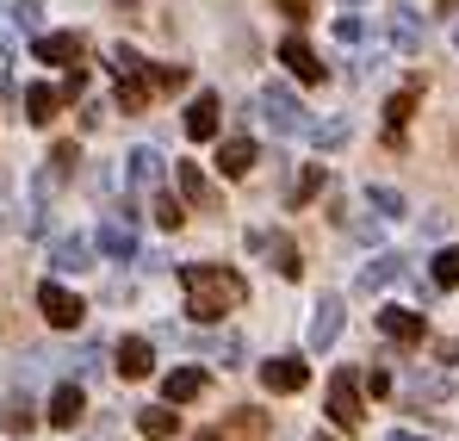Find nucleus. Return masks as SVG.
Wrapping results in <instances>:
<instances>
[{
    "label": "nucleus",
    "instance_id": "nucleus-7",
    "mask_svg": "<svg viewBox=\"0 0 459 441\" xmlns=\"http://www.w3.org/2000/svg\"><path fill=\"white\" fill-rule=\"evenodd\" d=\"M310 367L299 361V355H273V361H261V385L267 392H305Z\"/></svg>",
    "mask_w": 459,
    "mask_h": 441
},
{
    "label": "nucleus",
    "instance_id": "nucleus-12",
    "mask_svg": "<svg viewBox=\"0 0 459 441\" xmlns=\"http://www.w3.org/2000/svg\"><path fill=\"white\" fill-rule=\"evenodd\" d=\"M379 330L391 336V342H403V348H410V342H422V317H416V311H403V304H385V311H379Z\"/></svg>",
    "mask_w": 459,
    "mask_h": 441
},
{
    "label": "nucleus",
    "instance_id": "nucleus-22",
    "mask_svg": "<svg viewBox=\"0 0 459 441\" xmlns=\"http://www.w3.org/2000/svg\"><path fill=\"white\" fill-rule=\"evenodd\" d=\"M125 162H131V187H155V181H161V149L137 144L131 155H125Z\"/></svg>",
    "mask_w": 459,
    "mask_h": 441
},
{
    "label": "nucleus",
    "instance_id": "nucleus-8",
    "mask_svg": "<svg viewBox=\"0 0 459 441\" xmlns=\"http://www.w3.org/2000/svg\"><path fill=\"white\" fill-rule=\"evenodd\" d=\"M218 125H224L218 93H199V100L186 106V137H193V144H212V137H218Z\"/></svg>",
    "mask_w": 459,
    "mask_h": 441
},
{
    "label": "nucleus",
    "instance_id": "nucleus-13",
    "mask_svg": "<svg viewBox=\"0 0 459 441\" xmlns=\"http://www.w3.org/2000/svg\"><path fill=\"white\" fill-rule=\"evenodd\" d=\"M385 38H391L403 57H416V50H422V19H416L410 6H397V13H391V25H385Z\"/></svg>",
    "mask_w": 459,
    "mask_h": 441
},
{
    "label": "nucleus",
    "instance_id": "nucleus-39",
    "mask_svg": "<svg viewBox=\"0 0 459 441\" xmlns=\"http://www.w3.org/2000/svg\"><path fill=\"white\" fill-rule=\"evenodd\" d=\"M125 6H131V0H125Z\"/></svg>",
    "mask_w": 459,
    "mask_h": 441
},
{
    "label": "nucleus",
    "instance_id": "nucleus-15",
    "mask_svg": "<svg viewBox=\"0 0 459 441\" xmlns=\"http://www.w3.org/2000/svg\"><path fill=\"white\" fill-rule=\"evenodd\" d=\"M280 63H286V69L299 75L305 87H316V81H323V63L310 57V44H299V38H286V44H280Z\"/></svg>",
    "mask_w": 459,
    "mask_h": 441
},
{
    "label": "nucleus",
    "instance_id": "nucleus-29",
    "mask_svg": "<svg viewBox=\"0 0 459 441\" xmlns=\"http://www.w3.org/2000/svg\"><path fill=\"white\" fill-rule=\"evenodd\" d=\"M267 243H273V236H267ZM273 268H280L286 280H299V274H305V261H299V249H292V243H273Z\"/></svg>",
    "mask_w": 459,
    "mask_h": 441
},
{
    "label": "nucleus",
    "instance_id": "nucleus-32",
    "mask_svg": "<svg viewBox=\"0 0 459 441\" xmlns=\"http://www.w3.org/2000/svg\"><path fill=\"white\" fill-rule=\"evenodd\" d=\"M69 168H75V144H56V149H50V174H56V181H63V174H69Z\"/></svg>",
    "mask_w": 459,
    "mask_h": 441
},
{
    "label": "nucleus",
    "instance_id": "nucleus-35",
    "mask_svg": "<svg viewBox=\"0 0 459 441\" xmlns=\"http://www.w3.org/2000/svg\"><path fill=\"white\" fill-rule=\"evenodd\" d=\"M273 6H280L286 19H299V25H305V13H310V0H273Z\"/></svg>",
    "mask_w": 459,
    "mask_h": 441
},
{
    "label": "nucleus",
    "instance_id": "nucleus-17",
    "mask_svg": "<svg viewBox=\"0 0 459 441\" xmlns=\"http://www.w3.org/2000/svg\"><path fill=\"white\" fill-rule=\"evenodd\" d=\"M150 367H155V348L143 336H125V342H118V373H125V379H143Z\"/></svg>",
    "mask_w": 459,
    "mask_h": 441
},
{
    "label": "nucleus",
    "instance_id": "nucleus-40",
    "mask_svg": "<svg viewBox=\"0 0 459 441\" xmlns=\"http://www.w3.org/2000/svg\"><path fill=\"white\" fill-rule=\"evenodd\" d=\"M348 6H354V0H348Z\"/></svg>",
    "mask_w": 459,
    "mask_h": 441
},
{
    "label": "nucleus",
    "instance_id": "nucleus-24",
    "mask_svg": "<svg viewBox=\"0 0 459 441\" xmlns=\"http://www.w3.org/2000/svg\"><path fill=\"white\" fill-rule=\"evenodd\" d=\"M348 137H354L348 119H310V144H316V149H342Z\"/></svg>",
    "mask_w": 459,
    "mask_h": 441
},
{
    "label": "nucleus",
    "instance_id": "nucleus-19",
    "mask_svg": "<svg viewBox=\"0 0 459 441\" xmlns=\"http://www.w3.org/2000/svg\"><path fill=\"white\" fill-rule=\"evenodd\" d=\"M180 193H186L199 212H218V193H212V181L199 174V162H180Z\"/></svg>",
    "mask_w": 459,
    "mask_h": 441
},
{
    "label": "nucleus",
    "instance_id": "nucleus-33",
    "mask_svg": "<svg viewBox=\"0 0 459 441\" xmlns=\"http://www.w3.org/2000/svg\"><path fill=\"white\" fill-rule=\"evenodd\" d=\"M335 38H342V44H360V19H354V13H348V19H335Z\"/></svg>",
    "mask_w": 459,
    "mask_h": 441
},
{
    "label": "nucleus",
    "instance_id": "nucleus-9",
    "mask_svg": "<svg viewBox=\"0 0 459 441\" xmlns=\"http://www.w3.org/2000/svg\"><path fill=\"white\" fill-rule=\"evenodd\" d=\"M81 50H87L81 31H44V38H38V57H44V63H63V69H75Z\"/></svg>",
    "mask_w": 459,
    "mask_h": 441
},
{
    "label": "nucleus",
    "instance_id": "nucleus-11",
    "mask_svg": "<svg viewBox=\"0 0 459 441\" xmlns=\"http://www.w3.org/2000/svg\"><path fill=\"white\" fill-rule=\"evenodd\" d=\"M342 317H348V304H342V298H323V304H316V317H310V348H316V355L342 336Z\"/></svg>",
    "mask_w": 459,
    "mask_h": 441
},
{
    "label": "nucleus",
    "instance_id": "nucleus-25",
    "mask_svg": "<svg viewBox=\"0 0 459 441\" xmlns=\"http://www.w3.org/2000/svg\"><path fill=\"white\" fill-rule=\"evenodd\" d=\"M391 280H403V261H397V255H379V261L360 274V287H367V293H379V287H391Z\"/></svg>",
    "mask_w": 459,
    "mask_h": 441
},
{
    "label": "nucleus",
    "instance_id": "nucleus-30",
    "mask_svg": "<svg viewBox=\"0 0 459 441\" xmlns=\"http://www.w3.org/2000/svg\"><path fill=\"white\" fill-rule=\"evenodd\" d=\"M367 199L379 206V218H403V193H391V187H367Z\"/></svg>",
    "mask_w": 459,
    "mask_h": 441
},
{
    "label": "nucleus",
    "instance_id": "nucleus-31",
    "mask_svg": "<svg viewBox=\"0 0 459 441\" xmlns=\"http://www.w3.org/2000/svg\"><path fill=\"white\" fill-rule=\"evenodd\" d=\"M155 224H161V230H180V224H186V206H180V199H155Z\"/></svg>",
    "mask_w": 459,
    "mask_h": 441
},
{
    "label": "nucleus",
    "instance_id": "nucleus-18",
    "mask_svg": "<svg viewBox=\"0 0 459 441\" xmlns=\"http://www.w3.org/2000/svg\"><path fill=\"white\" fill-rule=\"evenodd\" d=\"M255 162H261V155H255V144H248V137H224V144H218V168H224L230 181H236V174H248Z\"/></svg>",
    "mask_w": 459,
    "mask_h": 441
},
{
    "label": "nucleus",
    "instance_id": "nucleus-21",
    "mask_svg": "<svg viewBox=\"0 0 459 441\" xmlns=\"http://www.w3.org/2000/svg\"><path fill=\"white\" fill-rule=\"evenodd\" d=\"M31 423H38V404L31 398H6L0 404V429L6 436H31Z\"/></svg>",
    "mask_w": 459,
    "mask_h": 441
},
{
    "label": "nucleus",
    "instance_id": "nucleus-38",
    "mask_svg": "<svg viewBox=\"0 0 459 441\" xmlns=\"http://www.w3.org/2000/svg\"><path fill=\"white\" fill-rule=\"evenodd\" d=\"M454 44H459V31H454Z\"/></svg>",
    "mask_w": 459,
    "mask_h": 441
},
{
    "label": "nucleus",
    "instance_id": "nucleus-4",
    "mask_svg": "<svg viewBox=\"0 0 459 441\" xmlns=\"http://www.w3.org/2000/svg\"><path fill=\"white\" fill-rule=\"evenodd\" d=\"M38 311H44V323H50V330H81V317H87V304H81L69 287H56V280H44V287H38Z\"/></svg>",
    "mask_w": 459,
    "mask_h": 441
},
{
    "label": "nucleus",
    "instance_id": "nucleus-28",
    "mask_svg": "<svg viewBox=\"0 0 459 441\" xmlns=\"http://www.w3.org/2000/svg\"><path fill=\"white\" fill-rule=\"evenodd\" d=\"M435 287H441V293L459 287V249H441V255H435Z\"/></svg>",
    "mask_w": 459,
    "mask_h": 441
},
{
    "label": "nucleus",
    "instance_id": "nucleus-14",
    "mask_svg": "<svg viewBox=\"0 0 459 441\" xmlns=\"http://www.w3.org/2000/svg\"><path fill=\"white\" fill-rule=\"evenodd\" d=\"M199 392H205V373L199 367H174L168 379H161V398H168V404H193Z\"/></svg>",
    "mask_w": 459,
    "mask_h": 441
},
{
    "label": "nucleus",
    "instance_id": "nucleus-27",
    "mask_svg": "<svg viewBox=\"0 0 459 441\" xmlns=\"http://www.w3.org/2000/svg\"><path fill=\"white\" fill-rule=\"evenodd\" d=\"M316 193H323V168H316V162H310L305 174H299V181H292V206H310V199H316Z\"/></svg>",
    "mask_w": 459,
    "mask_h": 441
},
{
    "label": "nucleus",
    "instance_id": "nucleus-20",
    "mask_svg": "<svg viewBox=\"0 0 459 441\" xmlns=\"http://www.w3.org/2000/svg\"><path fill=\"white\" fill-rule=\"evenodd\" d=\"M50 268H56V274H81V268H93V261H87V243H81V236H56Z\"/></svg>",
    "mask_w": 459,
    "mask_h": 441
},
{
    "label": "nucleus",
    "instance_id": "nucleus-37",
    "mask_svg": "<svg viewBox=\"0 0 459 441\" xmlns=\"http://www.w3.org/2000/svg\"><path fill=\"white\" fill-rule=\"evenodd\" d=\"M199 441H224V436H218V429H205V436H199Z\"/></svg>",
    "mask_w": 459,
    "mask_h": 441
},
{
    "label": "nucleus",
    "instance_id": "nucleus-2",
    "mask_svg": "<svg viewBox=\"0 0 459 441\" xmlns=\"http://www.w3.org/2000/svg\"><path fill=\"white\" fill-rule=\"evenodd\" d=\"M112 75H118V112H143V106H150V93H155L150 63H143L131 44H118V50H112Z\"/></svg>",
    "mask_w": 459,
    "mask_h": 441
},
{
    "label": "nucleus",
    "instance_id": "nucleus-16",
    "mask_svg": "<svg viewBox=\"0 0 459 441\" xmlns=\"http://www.w3.org/2000/svg\"><path fill=\"white\" fill-rule=\"evenodd\" d=\"M44 417H50L56 429H75V423H81V385H56L50 404H44Z\"/></svg>",
    "mask_w": 459,
    "mask_h": 441
},
{
    "label": "nucleus",
    "instance_id": "nucleus-1",
    "mask_svg": "<svg viewBox=\"0 0 459 441\" xmlns=\"http://www.w3.org/2000/svg\"><path fill=\"white\" fill-rule=\"evenodd\" d=\"M180 287H186V311L199 317V323H218L230 311H242V298H248V280L236 274V268H180Z\"/></svg>",
    "mask_w": 459,
    "mask_h": 441
},
{
    "label": "nucleus",
    "instance_id": "nucleus-34",
    "mask_svg": "<svg viewBox=\"0 0 459 441\" xmlns=\"http://www.w3.org/2000/svg\"><path fill=\"white\" fill-rule=\"evenodd\" d=\"M367 392H373V398H391V373H367Z\"/></svg>",
    "mask_w": 459,
    "mask_h": 441
},
{
    "label": "nucleus",
    "instance_id": "nucleus-36",
    "mask_svg": "<svg viewBox=\"0 0 459 441\" xmlns=\"http://www.w3.org/2000/svg\"><path fill=\"white\" fill-rule=\"evenodd\" d=\"M385 441H429V436H410V429H391Z\"/></svg>",
    "mask_w": 459,
    "mask_h": 441
},
{
    "label": "nucleus",
    "instance_id": "nucleus-5",
    "mask_svg": "<svg viewBox=\"0 0 459 441\" xmlns=\"http://www.w3.org/2000/svg\"><path fill=\"white\" fill-rule=\"evenodd\" d=\"M100 255H106V261H131V255H137V212L118 206L112 218L100 224Z\"/></svg>",
    "mask_w": 459,
    "mask_h": 441
},
{
    "label": "nucleus",
    "instance_id": "nucleus-6",
    "mask_svg": "<svg viewBox=\"0 0 459 441\" xmlns=\"http://www.w3.org/2000/svg\"><path fill=\"white\" fill-rule=\"evenodd\" d=\"M329 423H342V429L360 423V385H354V373H335L329 379Z\"/></svg>",
    "mask_w": 459,
    "mask_h": 441
},
{
    "label": "nucleus",
    "instance_id": "nucleus-3",
    "mask_svg": "<svg viewBox=\"0 0 459 441\" xmlns=\"http://www.w3.org/2000/svg\"><path fill=\"white\" fill-rule=\"evenodd\" d=\"M261 119H267L280 137H310V112L299 106L292 87H261Z\"/></svg>",
    "mask_w": 459,
    "mask_h": 441
},
{
    "label": "nucleus",
    "instance_id": "nucleus-26",
    "mask_svg": "<svg viewBox=\"0 0 459 441\" xmlns=\"http://www.w3.org/2000/svg\"><path fill=\"white\" fill-rule=\"evenodd\" d=\"M416 93H422V87H403V93L385 100V125H391V131H403V119L416 112Z\"/></svg>",
    "mask_w": 459,
    "mask_h": 441
},
{
    "label": "nucleus",
    "instance_id": "nucleus-23",
    "mask_svg": "<svg viewBox=\"0 0 459 441\" xmlns=\"http://www.w3.org/2000/svg\"><path fill=\"white\" fill-rule=\"evenodd\" d=\"M137 429H143L150 441H174V436H180V417H174L168 404H155V410H143V417H137Z\"/></svg>",
    "mask_w": 459,
    "mask_h": 441
},
{
    "label": "nucleus",
    "instance_id": "nucleus-10",
    "mask_svg": "<svg viewBox=\"0 0 459 441\" xmlns=\"http://www.w3.org/2000/svg\"><path fill=\"white\" fill-rule=\"evenodd\" d=\"M63 106H69L63 87H50V81H31V87H25V119H31V125H50Z\"/></svg>",
    "mask_w": 459,
    "mask_h": 441
}]
</instances>
